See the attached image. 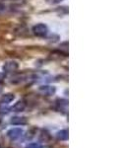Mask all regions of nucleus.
Instances as JSON below:
<instances>
[{"mask_svg":"<svg viewBox=\"0 0 131 148\" xmlns=\"http://www.w3.org/2000/svg\"><path fill=\"white\" fill-rule=\"evenodd\" d=\"M14 99H15L14 94L8 93V94H5V95H3V96L1 97V99H0V104L7 105V104H9V103H11Z\"/></svg>","mask_w":131,"mask_h":148,"instance_id":"7","label":"nucleus"},{"mask_svg":"<svg viewBox=\"0 0 131 148\" xmlns=\"http://www.w3.org/2000/svg\"><path fill=\"white\" fill-rule=\"evenodd\" d=\"M40 91L42 92L46 96H51L55 93V88L51 87V86H42L40 88Z\"/></svg>","mask_w":131,"mask_h":148,"instance_id":"6","label":"nucleus"},{"mask_svg":"<svg viewBox=\"0 0 131 148\" xmlns=\"http://www.w3.org/2000/svg\"><path fill=\"white\" fill-rule=\"evenodd\" d=\"M48 2H50V3H58V2H60L61 0H47Z\"/></svg>","mask_w":131,"mask_h":148,"instance_id":"14","label":"nucleus"},{"mask_svg":"<svg viewBox=\"0 0 131 148\" xmlns=\"http://www.w3.org/2000/svg\"><path fill=\"white\" fill-rule=\"evenodd\" d=\"M19 65L16 61H8L3 65L4 72H14L18 69Z\"/></svg>","mask_w":131,"mask_h":148,"instance_id":"3","label":"nucleus"},{"mask_svg":"<svg viewBox=\"0 0 131 148\" xmlns=\"http://www.w3.org/2000/svg\"><path fill=\"white\" fill-rule=\"evenodd\" d=\"M26 148H40V143L32 142V143H29L27 146H26Z\"/></svg>","mask_w":131,"mask_h":148,"instance_id":"11","label":"nucleus"},{"mask_svg":"<svg viewBox=\"0 0 131 148\" xmlns=\"http://www.w3.org/2000/svg\"><path fill=\"white\" fill-rule=\"evenodd\" d=\"M26 109V103L24 101H19L14 105L11 108V110L15 113H20V112H23L24 110Z\"/></svg>","mask_w":131,"mask_h":148,"instance_id":"5","label":"nucleus"},{"mask_svg":"<svg viewBox=\"0 0 131 148\" xmlns=\"http://www.w3.org/2000/svg\"><path fill=\"white\" fill-rule=\"evenodd\" d=\"M4 78H5V75H4V73H0V82H3Z\"/></svg>","mask_w":131,"mask_h":148,"instance_id":"13","label":"nucleus"},{"mask_svg":"<svg viewBox=\"0 0 131 148\" xmlns=\"http://www.w3.org/2000/svg\"><path fill=\"white\" fill-rule=\"evenodd\" d=\"M3 108H1V106H0V114H7L9 112V109L5 107V105L3 104Z\"/></svg>","mask_w":131,"mask_h":148,"instance_id":"12","label":"nucleus"},{"mask_svg":"<svg viewBox=\"0 0 131 148\" xmlns=\"http://www.w3.org/2000/svg\"><path fill=\"white\" fill-rule=\"evenodd\" d=\"M57 106H58V109H66V107H67V101L66 100H63V99H58L57 100Z\"/></svg>","mask_w":131,"mask_h":148,"instance_id":"10","label":"nucleus"},{"mask_svg":"<svg viewBox=\"0 0 131 148\" xmlns=\"http://www.w3.org/2000/svg\"><path fill=\"white\" fill-rule=\"evenodd\" d=\"M10 123L13 125H25L28 123V120L25 116H13L10 120Z\"/></svg>","mask_w":131,"mask_h":148,"instance_id":"4","label":"nucleus"},{"mask_svg":"<svg viewBox=\"0 0 131 148\" xmlns=\"http://www.w3.org/2000/svg\"><path fill=\"white\" fill-rule=\"evenodd\" d=\"M56 138L59 141H66L68 139V130H62L58 131L56 134Z\"/></svg>","mask_w":131,"mask_h":148,"instance_id":"8","label":"nucleus"},{"mask_svg":"<svg viewBox=\"0 0 131 148\" xmlns=\"http://www.w3.org/2000/svg\"><path fill=\"white\" fill-rule=\"evenodd\" d=\"M33 32L35 33V35L39 36V37H44L47 34V27L44 24H39V25H35L33 28Z\"/></svg>","mask_w":131,"mask_h":148,"instance_id":"2","label":"nucleus"},{"mask_svg":"<svg viewBox=\"0 0 131 148\" xmlns=\"http://www.w3.org/2000/svg\"><path fill=\"white\" fill-rule=\"evenodd\" d=\"M22 134H23V130L20 127H14L7 131V136L10 138L11 140L18 139V138L22 136Z\"/></svg>","mask_w":131,"mask_h":148,"instance_id":"1","label":"nucleus"},{"mask_svg":"<svg viewBox=\"0 0 131 148\" xmlns=\"http://www.w3.org/2000/svg\"><path fill=\"white\" fill-rule=\"evenodd\" d=\"M50 139H51V135L49 134L46 130H42V133L40 134V137H39L40 142H48Z\"/></svg>","mask_w":131,"mask_h":148,"instance_id":"9","label":"nucleus"}]
</instances>
